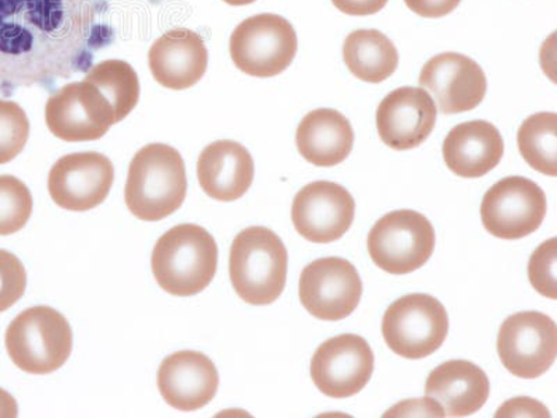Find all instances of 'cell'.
Masks as SVG:
<instances>
[{"instance_id": "cell-1", "label": "cell", "mask_w": 557, "mask_h": 418, "mask_svg": "<svg viewBox=\"0 0 557 418\" xmlns=\"http://www.w3.org/2000/svg\"><path fill=\"white\" fill-rule=\"evenodd\" d=\"M103 8V0H0V93L88 72L112 38Z\"/></svg>"}, {"instance_id": "cell-2", "label": "cell", "mask_w": 557, "mask_h": 418, "mask_svg": "<svg viewBox=\"0 0 557 418\" xmlns=\"http://www.w3.org/2000/svg\"><path fill=\"white\" fill-rule=\"evenodd\" d=\"M187 196V174L181 152L166 144H149L128 168L124 200L134 217L159 222L181 209Z\"/></svg>"}, {"instance_id": "cell-3", "label": "cell", "mask_w": 557, "mask_h": 418, "mask_svg": "<svg viewBox=\"0 0 557 418\" xmlns=\"http://www.w3.org/2000/svg\"><path fill=\"white\" fill-rule=\"evenodd\" d=\"M215 238L202 226L182 223L159 237L152 251V272L169 295L196 296L216 275Z\"/></svg>"}, {"instance_id": "cell-4", "label": "cell", "mask_w": 557, "mask_h": 418, "mask_svg": "<svg viewBox=\"0 0 557 418\" xmlns=\"http://www.w3.org/2000/svg\"><path fill=\"white\" fill-rule=\"evenodd\" d=\"M288 254L271 229L251 226L231 247L228 272L238 297L252 306H270L285 291Z\"/></svg>"}, {"instance_id": "cell-5", "label": "cell", "mask_w": 557, "mask_h": 418, "mask_svg": "<svg viewBox=\"0 0 557 418\" xmlns=\"http://www.w3.org/2000/svg\"><path fill=\"white\" fill-rule=\"evenodd\" d=\"M7 348L14 366L47 376L64 366L73 352V331L63 314L48 306L27 308L10 323Z\"/></svg>"}, {"instance_id": "cell-6", "label": "cell", "mask_w": 557, "mask_h": 418, "mask_svg": "<svg viewBox=\"0 0 557 418\" xmlns=\"http://www.w3.org/2000/svg\"><path fill=\"white\" fill-rule=\"evenodd\" d=\"M449 333V316L437 298L424 293L407 295L387 308L382 335L397 356L421 360L434 355Z\"/></svg>"}, {"instance_id": "cell-7", "label": "cell", "mask_w": 557, "mask_h": 418, "mask_svg": "<svg viewBox=\"0 0 557 418\" xmlns=\"http://www.w3.org/2000/svg\"><path fill=\"white\" fill-rule=\"evenodd\" d=\"M228 49L233 63L243 73L270 78L285 72L295 61L298 39L288 20L263 13L238 24Z\"/></svg>"}, {"instance_id": "cell-8", "label": "cell", "mask_w": 557, "mask_h": 418, "mask_svg": "<svg viewBox=\"0 0 557 418\" xmlns=\"http://www.w3.org/2000/svg\"><path fill=\"white\" fill-rule=\"evenodd\" d=\"M435 229L420 212L386 213L368 235V251L382 271L406 275L424 267L435 250Z\"/></svg>"}, {"instance_id": "cell-9", "label": "cell", "mask_w": 557, "mask_h": 418, "mask_svg": "<svg viewBox=\"0 0 557 418\" xmlns=\"http://www.w3.org/2000/svg\"><path fill=\"white\" fill-rule=\"evenodd\" d=\"M502 365L522 380L544 376L556 360V323L546 314L517 312L506 318L497 336Z\"/></svg>"}, {"instance_id": "cell-10", "label": "cell", "mask_w": 557, "mask_h": 418, "mask_svg": "<svg viewBox=\"0 0 557 418\" xmlns=\"http://www.w3.org/2000/svg\"><path fill=\"white\" fill-rule=\"evenodd\" d=\"M546 211L548 202L539 184L513 176L502 179L486 192L481 219L492 236L519 241L539 231Z\"/></svg>"}, {"instance_id": "cell-11", "label": "cell", "mask_w": 557, "mask_h": 418, "mask_svg": "<svg viewBox=\"0 0 557 418\" xmlns=\"http://www.w3.org/2000/svg\"><path fill=\"white\" fill-rule=\"evenodd\" d=\"M45 122L54 137L67 143L97 142L117 123L111 102L87 79L49 97Z\"/></svg>"}, {"instance_id": "cell-12", "label": "cell", "mask_w": 557, "mask_h": 418, "mask_svg": "<svg viewBox=\"0 0 557 418\" xmlns=\"http://www.w3.org/2000/svg\"><path fill=\"white\" fill-rule=\"evenodd\" d=\"M298 295L312 317L341 321L360 305L362 282L351 262L339 257L320 258L301 272Z\"/></svg>"}, {"instance_id": "cell-13", "label": "cell", "mask_w": 557, "mask_h": 418, "mask_svg": "<svg viewBox=\"0 0 557 418\" xmlns=\"http://www.w3.org/2000/svg\"><path fill=\"white\" fill-rule=\"evenodd\" d=\"M374 365V352L364 337L346 333L317 348L311 360V378L323 395L346 399L364 390Z\"/></svg>"}, {"instance_id": "cell-14", "label": "cell", "mask_w": 557, "mask_h": 418, "mask_svg": "<svg viewBox=\"0 0 557 418\" xmlns=\"http://www.w3.org/2000/svg\"><path fill=\"white\" fill-rule=\"evenodd\" d=\"M114 182L111 159L99 152L69 153L54 163L48 190L57 206L87 212L107 200Z\"/></svg>"}, {"instance_id": "cell-15", "label": "cell", "mask_w": 557, "mask_h": 418, "mask_svg": "<svg viewBox=\"0 0 557 418\" xmlns=\"http://www.w3.org/2000/svg\"><path fill=\"white\" fill-rule=\"evenodd\" d=\"M356 201L350 192L333 182H313L301 188L292 207L296 231L308 242L339 241L351 228Z\"/></svg>"}, {"instance_id": "cell-16", "label": "cell", "mask_w": 557, "mask_h": 418, "mask_svg": "<svg viewBox=\"0 0 557 418\" xmlns=\"http://www.w3.org/2000/svg\"><path fill=\"white\" fill-rule=\"evenodd\" d=\"M418 82L434 96L444 114L470 112L486 96L484 70L471 58L457 52L440 53L430 59Z\"/></svg>"}, {"instance_id": "cell-17", "label": "cell", "mask_w": 557, "mask_h": 418, "mask_svg": "<svg viewBox=\"0 0 557 418\" xmlns=\"http://www.w3.org/2000/svg\"><path fill=\"white\" fill-rule=\"evenodd\" d=\"M436 118L435 101L424 88H397L377 107V134L385 146L407 151L426 142L435 128Z\"/></svg>"}, {"instance_id": "cell-18", "label": "cell", "mask_w": 557, "mask_h": 418, "mask_svg": "<svg viewBox=\"0 0 557 418\" xmlns=\"http://www.w3.org/2000/svg\"><path fill=\"white\" fill-rule=\"evenodd\" d=\"M163 401L181 411H197L216 396L219 374L211 358L196 351L168 356L158 370Z\"/></svg>"}, {"instance_id": "cell-19", "label": "cell", "mask_w": 557, "mask_h": 418, "mask_svg": "<svg viewBox=\"0 0 557 418\" xmlns=\"http://www.w3.org/2000/svg\"><path fill=\"white\" fill-rule=\"evenodd\" d=\"M149 70L162 87L182 91L206 76L208 49L200 34L174 28L153 42L148 52Z\"/></svg>"}, {"instance_id": "cell-20", "label": "cell", "mask_w": 557, "mask_h": 418, "mask_svg": "<svg viewBox=\"0 0 557 418\" xmlns=\"http://www.w3.org/2000/svg\"><path fill=\"white\" fill-rule=\"evenodd\" d=\"M491 383L474 362L450 360L428 376L425 396L435 402L445 417H469L485 406Z\"/></svg>"}, {"instance_id": "cell-21", "label": "cell", "mask_w": 557, "mask_h": 418, "mask_svg": "<svg viewBox=\"0 0 557 418\" xmlns=\"http://www.w3.org/2000/svg\"><path fill=\"white\" fill-rule=\"evenodd\" d=\"M198 182L213 200L236 201L250 190L253 159L240 143L221 139L202 149L197 163Z\"/></svg>"}, {"instance_id": "cell-22", "label": "cell", "mask_w": 557, "mask_h": 418, "mask_svg": "<svg viewBox=\"0 0 557 418\" xmlns=\"http://www.w3.org/2000/svg\"><path fill=\"white\" fill-rule=\"evenodd\" d=\"M505 143L494 124L472 121L453 127L444 143L447 168L457 176L480 179L499 165Z\"/></svg>"}, {"instance_id": "cell-23", "label": "cell", "mask_w": 557, "mask_h": 418, "mask_svg": "<svg viewBox=\"0 0 557 418\" xmlns=\"http://www.w3.org/2000/svg\"><path fill=\"white\" fill-rule=\"evenodd\" d=\"M301 157L312 165L332 168L345 162L355 146V132L346 116L335 109H315L302 119L296 133Z\"/></svg>"}, {"instance_id": "cell-24", "label": "cell", "mask_w": 557, "mask_h": 418, "mask_svg": "<svg viewBox=\"0 0 557 418\" xmlns=\"http://www.w3.org/2000/svg\"><path fill=\"white\" fill-rule=\"evenodd\" d=\"M343 61L352 76L361 82H385L399 66L395 44L377 29H357L343 45Z\"/></svg>"}, {"instance_id": "cell-25", "label": "cell", "mask_w": 557, "mask_h": 418, "mask_svg": "<svg viewBox=\"0 0 557 418\" xmlns=\"http://www.w3.org/2000/svg\"><path fill=\"white\" fill-rule=\"evenodd\" d=\"M84 79L92 83L111 102L117 123L124 121L137 107L139 82L132 64L117 59L104 61L89 69Z\"/></svg>"}, {"instance_id": "cell-26", "label": "cell", "mask_w": 557, "mask_h": 418, "mask_svg": "<svg viewBox=\"0 0 557 418\" xmlns=\"http://www.w3.org/2000/svg\"><path fill=\"white\" fill-rule=\"evenodd\" d=\"M557 116L541 112L527 118L517 134L522 158L535 171L555 177L557 174Z\"/></svg>"}, {"instance_id": "cell-27", "label": "cell", "mask_w": 557, "mask_h": 418, "mask_svg": "<svg viewBox=\"0 0 557 418\" xmlns=\"http://www.w3.org/2000/svg\"><path fill=\"white\" fill-rule=\"evenodd\" d=\"M33 207L32 192L26 183L9 174L0 176V236L22 231L32 218Z\"/></svg>"}, {"instance_id": "cell-28", "label": "cell", "mask_w": 557, "mask_h": 418, "mask_svg": "<svg viewBox=\"0 0 557 418\" xmlns=\"http://www.w3.org/2000/svg\"><path fill=\"white\" fill-rule=\"evenodd\" d=\"M29 137L27 113L13 101L0 99V165L23 152Z\"/></svg>"}, {"instance_id": "cell-29", "label": "cell", "mask_w": 557, "mask_h": 418, "mask_svg": "<svg viewBox=\"0 0 557 418\" xmlns=\"http://www.w3.org/2000/svg\"><path fill=\"white\" fill-rule=\"evenodd\" d=\"M27 272L14 254L0 248V312L8 311L24 296Z\"/></svg>"}, {"instance_id": "cell-30", "label": "cell", "mask_w": 557, "mask_h": 418, "mask_svg": "<svg viewBox=\"0 0 557 418\" xmlns=\"http://www.w3.org/2000/svg\"><path fill=\"white\" fill-rule=\"evenodd\" d=\"M531 285L540 295L556 298V238L542 243L529 263Z\"/></svg>"}, {"instance_id": "cell-31", "label": "cell", "mask_w": 557, "mask_h": 418, "mask_svg": "<svg viewBox=\"0 0 557 418\" xmlns=\"http://www.w3.org/2000/svg\"><path fill=\"white\" fill-rule=\"evenodd\" d=\"M460 2L461 0H405L407 8L425 19L447 16L459 7Z\"/></svg>"}, {"instance_id": "cell-32", "label": "cell", "mask_w": 557, "mask_h": 418, "mask_svg": "<svg viewBox=\"0 0 557 418\" xmlns=\"http://www.w3.org/2000/svg\"><path fill=\"white\" fill-rule=\"evenodd\" d=\"M550 417L549 410L545 409L540 402L530 399V397H517L509 401L496 413V417Z\"/></svg>"}, {"instance_id": "cell-33", "label": "cell", "mask_w": 557, "mask_h": 418, "mask_svg": "<svg viewBox=\"0 0 557 418\" xmlns=\"http://www.w3.org/2000/svg\"><path fill=\"white\" fill-rule=\"evenodd\" d=\"M332 3L348 16H371L381 12L387 0H332Z\"/></svg>"}, {"instance_id": "cell-34", "label": "cell", "mask_w": 557, "mask_h": 418, "mask_svg": "<svg viewBox=\"0 0 557 418\" xmlns=\"http://www.w3.org/2000/svg\"><path fill=\"white\" fill-rule=\"evenodd\" d=\"M18 406L16 399L8 391L0 388V418H16Z\"/></svg>"}, {"instance_id": "cell-35", "label": "cell", "mask_w": 557, "mask_h": 418, "mask_svg": "<svg viewBox=\"0 0 557 418\" xmlns=\"http://www.w3.org/2000/svg\"><path fill=\"white\" fill-rule=\"evenodd\" d=\"M223 2L231 4V7H246V4H251L257 0H223Z\"/></svg>"}]
</instances>
